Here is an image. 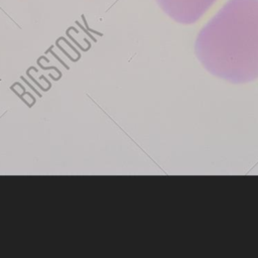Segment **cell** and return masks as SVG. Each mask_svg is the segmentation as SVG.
I'll return each mask as SVG.
<instances>
[{
	"mask_svg": "<svg viewBox=\"0 0 258 258\" xmlns=\"http://www.w3.org/2000/svg\"><path fill=\"white\" fill-rule=\"evenodd\" d=\"M195 52L220 79L234 84L258 79V0H228L199 31Z\"/></svg>",
	"mask_w": 258,
	"mask_h": 258,
	"instance_id": "6da1fadb",
	"label": "cell"
},
{
	"mask_svg": "<svg viewBox=\"0 0 258 258\" xmlns=\"http://www.w3.org/2000/svg\"><path fill=\"white\" fill-rule=\"evenodd\" d=\"M160 9L182 25L198 22L218 0H155Z\"/></svg>",
	"mask_w": 258,
	"mask_h": 258,
	"instance_id": "7a4b0ae2",
	"label": "cell"
}]
</instances>
